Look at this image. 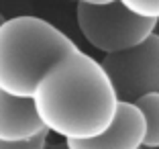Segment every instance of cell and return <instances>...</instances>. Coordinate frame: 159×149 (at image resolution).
Segmentation results:
<instances>
[{
  "instance_id": "cell-1",
  "label": "cell",
  "mask_w": 159,
  "mask_h": 149,
  "mask_svg": "<svg viewBox=\"0 0 159 149\" xmlns=\"http://www.w3.org/2000/svg\"><path fill=\"white\" fill-rule=\"evenodd\" d=\"M31 98L45 129L63 141L100 135L112 125L120 102L102 61L80 49L57 59Z\"/></svg>"
},
{
  "instance_id": "cell-2",
  "label": "cell",
  "mask_w": 159,
  "mask_h": 149,
  "mask_svg": "<svg viewBox=\"0 0 159 149\" xmlns=\"http://www.w3.org/2000/svg\"><path fill=\"white\" fill-rule=\"evenodd\" d=\"M78 45L49 21L20 14L0 25V90L33 96L39 80Z\"/></svg>"
},
{
  "instance_id": "cell-3",
  "label": "cell",
  "mask_w": 159,
  "mask_h": 149,
  "mask_svg": "<svg viewBox=\"0 0 159 149\" xmlns=\"http://www.w3.org/2000/svg\"><path fill=\"white\" fill-rule=\"evenodd\" d=\"M75 21L84 39L102 53H114L139 45L155 33L157 27V19L139 16L120 0H112L108 4L80 0L75 2Z\"/></svg>"
},
{
  "instance_id": "cell-4",
  "label": "cell",
  "mask_w": 159,
  "mask_h": 149,
  "mask_svg": "<svg viewBox=\"0 0 159 149\" xmlns=\"http://www.w3.org/2000/svg\"><path fill=\"white\" fill-rule=\"evenodd\" d=\"M120 100L137 98L159 90V33H151L143 43L122 51L106 53L102 59Z\"/></svg>"
},
{
  "instance_id": "cell-5",
  "label": "cell",
  "mask_w": 159,
  "mask_h": 149,
  "mask_svg": "<svg viewBox=\"0 0 159 149\" xmlns=\"http://www.w3.org/2000/svg\"><path fill=\"white\" fill-rule=\"evenodd\" d=\"M147 121L135 102L120 100L112 125L90 139L66 141L70 149H141L145 147Z\"/></svg>"
},
{
  "instance_id": "cell-6",
  "label": "cell",
  "mask_w": 159,
  "mask_h": 149,
  "mask_svg": "<svg viewBox=\"0 0 159 149\" xmlns=\"http://www.w3.org/2000/svg\"><path fill=\"white\" fill-rule=\"evenodd\" d=\"M45 131L33 98L0 90V141H29Z\"/></svg>"
},
{
  "instance_id": "cell-7",
  "label": "cell",
  "mask_w": 159,
  "mask_h": 149,
  "mask_svg": "<svg viewBox=\"0 0 159 149\" xmlns=\"http://www.w3.org/2000/svg\"><path fill=\"white\" fill-rule=\"evenodd\" d=\"M135 104L143 110L147 121V135H145V147L159 149V90L149 92L135 100Z\"/></svg>"
},
{
  "instance_id": "cell-8",
  "label": "cell",
  "mask_w": 159,
  "mask_h": 149,
  "mask_svg": "<svg viewBox=\"0 0 159 149\" xmlns=\"http://www.w3.org/2000/svg\"><path fill=\"white\" fill-rule=\"evenodd\" d=\"M129 10L145 19H159V0H120Z\"/></svg>"
},
{
  "instance_id": "cell-9",
  "label": "cell",
  "mask_w": 159,
  "mask_h": 149,
  "mask_svg": "<svg viewBox=\"0 0 159 149\" xmlns=\"http://www.w3.org/2000/svg\"><path fill=\"white\" fill-rule=\"evenodd\" d=\"M47 135H49V131L41 133V135L33 137V139L29 141H0V149H47Z\"/></svg>"
},
{
  "instance_id": "cell-10",
  "label": "cell",
  "mask_w": 159,
  "mask_h": 149,
  "mask_svg": "<svg viewBox=\"0 0 159 149\" xmlns=\"http://www.w3.org/2000/svg\"><path fill=\"white\" fill-rule=\"evenodd\" d=\"M47 149H70V147H67V143L63 141V143H53V145H47Z\"/></svg>"
},
{
  "instance_id": "cell-11",
  "label": "cell",
  "mask_w": 159,
  "mask_h": 149,
  "mask_svg": "<svg viewBox=\"0 0 159 149\" xmlns=\"http://www.w3.org/2000/svg\"><path fill=\"white\" fill-rule=\"evenodd\" d=\"M4 21H6V19H4V16H2V14H0V25H2V23H4Z\"/></svg>"
},
{
  "instance_id": "cell-12",
  "label": "cell",
  "mask_w": 159,
  "mask_h": 149,
  "mask_svg": "<svg viewBox=\"0 0 159 149\" xmlns=\"http://www.w3.org/2000/svg\"><path fill=\"white\" fill-rule=\"evenodd\" d=\"M155 31H157V33H159V19H157V27H155Z\"/></svg>"
},
{
  "instance_id": "cell-13",
  "label": "cell",
  "mask_w": 159,
  "mask_h": 149,
  "mask_svg": "<svg viewBox=\"0 0 159 149\" xmlns=\"http://www.w3.org/2000/svg\"><path fill=\"white\" fill-rule=\"evenodd\" d=\"M67 2H80V0H67Z\"/></svg>"
},
{
  "instance_id": "cell-14",
  "label": "cell",
  "mask_w": 159,
  "mask_h": 149,
  "mask_svg": "<svg viewBox=\"0 0 159 149\" xmlns=\"http://www.w3.org/2000/svg\"><path fill=\"white\" fill-rule=\"evenodd\" d=\"M141 149H147V147H141Z\"/></svg>"
},
{
  "instance_id": "cell-15",
  "label": "cell",
  "mask_w": 159,
  "mask_h": 149,
  "mask_svg": "<svg viewBox=\"0 0 159 149\" xmlns=\"http://www.w3.org/2000/svg\"><path fill=\"white\" fill-rule=\"evenodd\" d=\"M147 149H149V147H147Z\"/></svg>"
}]
</instances>
